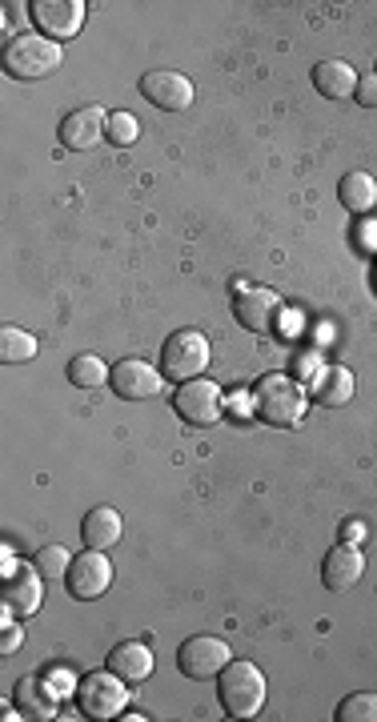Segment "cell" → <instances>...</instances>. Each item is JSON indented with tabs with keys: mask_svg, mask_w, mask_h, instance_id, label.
I'll use <instances>...</instances> for the list:
<instances>
[{
	"mask_svg": "<svg viewBox=\"0 0 377 722\" xmlns=\"http://www.w3.org/2000/svg\"><path fill=\"white\" fill-rule=\"evenodd\" d=\"M305 389L290 374H262L253 386V413L265 425H297L305 413Z\"/></svg>",
	"mask_w": 377,
	"mask_h": 722,
	"instance_id": "1",
	"label": "cell"
},
{
	"mask_svg": "<svg viewBox=\"0 0 377 722\" xmlns=\"http://www.w3.org/2000/svg\"><path fill=\"white\" fill-rule=\"evenodd\" d=\"M217 698L229 719H253L265 707V674L253 662H229L217 674Z\"/></svg>",
	"mask_w": 377,
	"mask_h": 722,
	"instance_id": "2",
	"label": "cell"
},
{
	"mask_svg": "<svg viewBox=\"0 0 377 722\" xmlns=\"http://www.w3.org/2000/svg\"><path fill=\"white\" fill-rule=\"evenodd\" d=\"M61 61V45L49 37H37V33H16L4 45V73L16 76V81H40V76L57 73Z\"/></svg>",
	"mask_w": 377,
	"mask_h": 722,
	"instance_id": "3",
	"label": "cell"
},
{
	"mask_svg": "<svg viewBox=\"0 0 377 722\" xmlns=\"http://www.w3.org/2000/svg\"><path fill=\"white\" fill-rule=\"evenodd\" d=\"M125 702H129L125 678L113 674L109 666L85 674V678H76V707H81V714H88V719H121Z\"/></svg>",
	"mask_w": 377,
	"mask_h": 722,
	"instance_id": "4",
	"label": "cell"
},
{
	"mask_svg": "<svg viewBox=\"0 0 377 722\" xmlns=\"http://www.w3.org/2000/svg\"><path fill=\"white\" fill-rule=\"evenodd\" d=\"M209 365V337L202 329H177L161 346V374L173 382H193Z\"/></svg>",
	"mask_w": 377,
	"mask_h": 722,
	"instance_id": "5",
	"label": "cell"
},
{
	"mask_svg": "<svg viewBox=\"0 0 377 722\" xmlns=\"http://www.w3.org/2000/svg\"><path fill=\"white\" fill-rule=\"evenodd\" d=\"M173 410L181 413L185 425H217V418L226 413V394H221L217 382L193 377V382H181V386H177Z\"/></svg>",
	"mask_w": 377,
	"mask_h": 722,
	"instance_id": "6",
	"label": "cell"
},
{
	"mask_svg": "<svg viewBox=\"0 0 377 722\" xmlns=\"http://www.w3.org/2000/svg\"><path fill=\"white\" fill-rule=\"evenodd\" d=\"M229 662H233V650L214 635L188 638V642H181V650H177V671L185 674V678H197V683L217 678Z\"/></svg>",
	"mask_w": 377,
	"mask_h": 722,
	"instance_id": "7",
	"label": "cell"
},
{
	"mask_svg": "<svg viewBox=\"0 0 377 722\" xmlns=\"http://www.w3.org/2000/svg\"><path fill=\"white\" fill-rule=\"evenodd\" d=\"M64 586H69V594L76 602H93V598H101L113 586V562L105 558V550L73 554V566L64 574Z\"/></svg>",
	"mask_w": 377,
	"mask_h": 722,
	"instance_id": "8",
	"label": "cell"
},
{
	"mask_svg": "<svg viewBox=\"0 0 377 722\" xmlns=\"http://www.w3.org/2000/svg\"><path fill=\"white\" fill-rule=\"evenodd\" d=\"M233 317H238V325L241 329H250V334H273L277 317H281V298L265 286L238 289V298H233Z\"/></svg>",
	"mask_w": 377,
	"mask_h": 722,
	"instance_id": "9",
	"label": "cell"
},
{
	"mask_svg": "<svg viewBox=\"0 0 377 722\" xmlns=\"http://www.w3.org/2000/svg\"><path fill=\"white\" fill-rule=\"evenodd\" d=\"M141 97L165 112H185L193 105V81L177 69H153L141 76Z\"/></svg>",
	"mask_w": 377,
	"mask_h": 722,
	"instance_id": "10",
	"label": "cell"
},
{
	"mask_svg": "<svg viewBox=\"0 0 377 722\" xmlns=\"http://www.w3.org/2000/svg\"><path fill=\"white\" fill-rule=\"evenodd\" d=\"M33 9V21L40 25V33L49 40H73L85 25V0H37V4H28Z\"/></svg>",
	"mask_w": 377,
	"mask_h": 722,
	"instance_id": "11",
	"label": "cell"
},
{
	"mask_svg": "<svg viewBox=\"0 0 377 722\" xmlns=\"http://www.w3.org/2000/svg\"><path fill=\"white\" fill-rule=\"evenodd\" d=\"M161 370H153L149 361L141 358H125L113 365V377H109V386L113 394H121L125 401H145V398H157L161 394Z\"/></svg>",
	"mask_w": 377,
	"mask_h": 722,
	"instance_id": "12",
	"label": "cell"
},
{
	"mask_svg": "<svg viewBox=\"0 0 377 722\" xmlns=\"http://www.w3.org/2000/svg\"><path fill=\"white\" fill-rule=\"evenodd\" d=\"M105 133H109V112L101 105H81V109H73L61 121V145L73 153L93 149Z\"/></svg>",
	"mask_w": 377,
	"mask_h": 722,
	"instance_id": "13",
	"label": "cell"
},
{
	"mask_svg": "<svg viewBox=\"0 0 377 722\" xmlns=\"http://www.w3.org/2000/svg\"><path fill=\"white\" fill-rule=\"evenodd\" d=\"M45 574L28 570V566H16L4 574V611L13 618H33L40 611V598H45V586H40Z\"/></svg>",
	"mask_w": 377,
	"mask_h": 722,
	"instance_id": "14",
	"label": "cell"
},
{
	"mask_svg": "<svg viewBox=\"0 0 377 722\" xmlns=\"http://www.w3.org/2000/svg\"><path fill=\"white\" fill-rule=\"evenodd\" d=\"M362 574H365V554L357 546H350V542L333 546L326 554V562H321V582H326V590H333V594L353 590V586L362 582Z\"/></svg>",
	"mask_w": 377,
	"mask_h": 722,
	"instance_id": "15",
	"label": "cell"
},
{
	"mask_svg": "<svg viewBox=\"0 0 377 722\" xmlns=\"http://www.w3.org/2000/svg\"><path fill=\"white\" fill-rule=\"evenodd\" d=\"M153 650L145 642H121V647L109 650V671L121 674L125 683H145L153 674Z\"/></svg>",
	"mask_w": 377,
	"mask_h": 722,
	"instance_id": "16",
	"label": "cell"
},
{
	"mask_svg": "<svg viewBox=\"0 0 377 722\" xmlns=\"http://www.w3.org/2000/svg\"><path fill=\"white\" fill-rule=\"evenodd\" d=\"M314 401L317 406H326V410H338L345 401L353 398V374L345 365H321V374L314 377Z\"/></svg>",
	"mask_w": 377,
	"mask_h": 722,
	"instance_id": "17",
	"label": "cell"
},
{
	"mask_svg": "<svg viewBox=\"0 0 377 722\" xmlns=\"http://www.w3.org/2000/svg\"><path fill=\"white\" fill-rule=\"evenodd\" d=\"M357 81H362V76L353 73V64H345V61H321L314 69V88L326 100L353 97V93H357Z\"/></svg>",
	"mask_w": 377,
	"mask_h": 722,
	"instance_id": "18",
	"label": "cell"
},
{
	"mask_svg": "<svg viewBox=\"0 0 377 722\" xmlns=\"http://www.w3.org/2000/svg\"><path fill=\"white\" fill-rule=\"evenodd\" d=\"M81 538H85V550H113L121 542V514L109 506L88 510L81 522Z\"/></svg>",
	"mask_w": 377,
	"mask_h": 722,
	"instance_id": "19",
	"label": "cell"
},
{
	"mask_svg": "<svg viewBox=\"0 0 377 722\" xmlns=\"http://www.w3.org/2000/svg\"><path fill=\"white\" fill-rule=\"evenodd\" d=\"M16 702H21V710H25L28 719H57L61 695H57L45 678H21V686H16Z\"/></svg>",
	"mask_w": 377,
	"mask_h": 722,
	"instance_id": "20",
	"label": "cell"
},
{
	"mask_svg": "<svg viewBox=\"0 0 377 722\" xmlns=\"http://www.w3.org/2000/svg\"><path fill=\"white\" fill-rule=\"evenodd\" d=\"M338 197L350 213H369L377 205V181L369 173H345L338 185Z\"/></svg>",
	"mask_w": 377,
	"mask_h": 722,
	"instance_id": "21",
	"label": "cell"
},
{
	"mask_svg": "<svg viewBox=\"0 0 377 722\" xmlns=\"http://www.w3.org/2000/svg\"><path fill=\"white\" fill-rule=\"evenodd\" d=\"M109 377H113V370H109L97 353H76V358L69 361V382H73L76 389H97V386H105Z\"/></svg>",
	"mask_w": 377,
	"mask_h": 722,
	"instance_id": "22",
	"label": "cell"
},
{
	"mask_svg": "<svg viewBox=\"0 0 377 722\" xmlns=\"http://www.w3.org/2000/svg\"><path fill=\"white\" fill-rule=\"evenodd\" d=\"M37 358V337L25 334L21 325H4L0 329V361L4 365H21V361Z\"/></svg>",
	"mask_w": 377,
	"mask_h": 722,
	"instance_id": "23",
	"label": "cell"
},
{
	"mask_svg": "<svg viewBox=\"0 0 377 722\" xmlns=\"http://www.w3.org/2000/svg\"><path fill=\"white\" fill-rule=\"evenodd\" d=\"M338 722H377V695L374 690H357V695L338 702Z\"/></svg>",
	"mask_w": 377,
	"mask_h": 722,
	"instance_id": "24",
	"label": "cell"
},
{
	"mask_svg": "<svg viewBox=\"0 0 377 722\" xmlns=\"http://www.w3.org/2000/svg\"><path fill=\"white\" fill-rule=\"evenodd\" d=\"M69 566H73V554H69L64 546H45L37 554V570L45 574V578H64Z\"/></svg>",
	"mask_w": 377,
	"mask_h": 722,
	"instance_id": "25",
	"label": "cell"
},
{
	"mask_svg": "<svg viewBox=\"0 0 377 722\" xmlns=\"http://www.w3.org/2000/svg\"><path fill=\"white\" fill-rule=\"evenodd\" d=\"M105 137L113 141V145H133V141L141 137V121L133 117V112H113L109 117V133Z\"/></svg>",
	"mask_w": 377,
	"mask_h": 722,
	"instance_id": "26",
	"label": "cell"
},
{
	"mask_svg": "<svg viewBox=\"0 0 377 722\" xmlns=\"http://www.w3.org/2000/svg\"><path fill=\"white\" fill-rule=\"evenodd\" d=\"M25 642V626L16 623L13 614L4 611V638H0V654H16V647Z\"/></svg>",
	"mask_w": 377,
	"mask_h": 722,
	"instance_id": "27",
	"label": "cell"
},
{
	"mask_svg": "<svg viewBox=\"0 0 377 722\" xmlns=\"http://www.w3.org/2000/svg\"><path fill=\"white\" fill-rule=\"evenodd\" d=\"M357 105H365V109H377V73H369V76H362L357 81Z\"/></svg>",
	"mask_w": 377,
	"mask_h": 722,
	"instance_id": "28",
	"label": "cell"
},
{
	"mask_svg": "<svg viewBox=\"0 0 377 722\" xmlns=\"http://www.w3.org/2000/svg\"><path fill=\"white\" fill-rule=\"evenodd\" d=\"M374 286H377V269H374Z\"/></svg>",
	"mask_w": 377,
	"mask_h": 722,
	"instance_id": "29",
	"label": "cell"
}]
</instances>
